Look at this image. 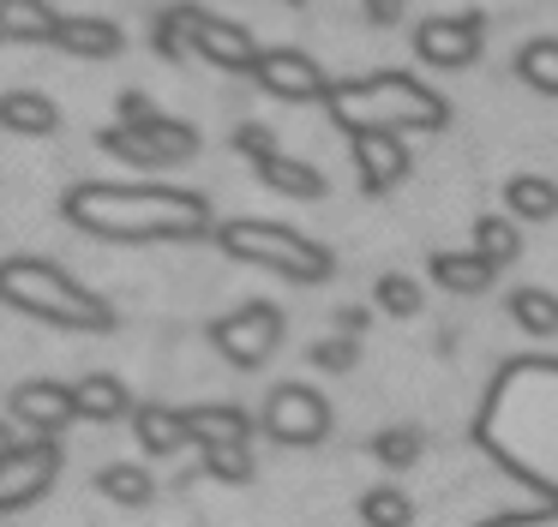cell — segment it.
<instances>
[{
    "instance_id": "36",
    "label": "cell",
    "mask_w": 558,
    "mask_h": 527,
    "mask_svg": "<svg viewBox=\"0 0 558 527\" xmlns=\"http://www.w3.org/2000/svg\"><path fill=\"white\" fill-rule=\"evenodd\" d=\"M289 7H313V0H289Z\"/></svg>"
},
{
    "instance_id": "14",
    "label": "cell",
    "mask_w": 558,
    "mask_h": 527,
    "mask_svg": "<svg viewBox=\"0 0 558 527\" xmlns=\"http://www.w3.org/2000/svg\"><path fill=\"white\" fill-rule=\"evenodd\" d=\"M61 19L43 0H0V42H54Z\"/></svg>"
},
{
    "instance_id": "31",
    "label": "cell",
    "mask_w": 558,
    "mask_h": 527,
    "mask_svg": "<svg viewBox=\"0 0 558 527\" xmlns=\"http://www.w3.org/2000/svg\"><path fill=\"white\" fill-rule=\"evenodd\" d=\"M234 144H241V156H253V162H265V156H277V138H270L265 126H241V132H234Z\"/></svg>"
},
{
    "instance_id": "15",
    "label": "cell",
    "mask_w": 558,
    "mask_h": 527,
    "mask_svg": "<svg viewBox=\"0 0 558 527\" xmlns=\"http://www.w3.org/2000/svg\"><path fill=\"white\" fill-rule=\"evenodd\" d=\"M498 264L481 258V252H438L433 258V282L450 287V294H481V287H493Z\"/></svg>"
},
{
    "instance_id": "18",
    "label": "cell",
    "mask_w": 558,
    "mask_h": 527,
    "mask_svg": "<svg viewBox=\"0 0 558 527\" xmlns=\"http://www.w3.org/2000/svg\"><path fill=\"white\" fill-rule=\"evenodd\" d=\"M54 42H61L66 54L109 60V54H121V24H109V19H61V30H54Z\"/></svg>"
},
{
    "instance_id": "33",
    "label": "cell",
    "mask_w": 558,
    "mask_h": 527,
    "mask_svg": "<svg viewBox=\"0 0 558 527\" xmlns=\"http://www.w3.org/2000/svg\"><path fill=\"white\" fill-rule=\"evenodd\" d=\"M150 114H157V108H150L138 90H126V96H121V126H133V120H150Z\"/></svg>"
},
{
    "instance_id": "30",
    "label": "cell",
    "mask_w": 558,
    "mask_h": 527,
    "mask_svg": "<svg viewBox=\"0 0 558 527\" xmlns=\"http://www.w3.org/2000/svg\"><path fill=\"white\" fill-rule=\"evenodd\" d=\"M378 462L385 467H414L421 462V431H409V426H390V431H378Z\"/></svg>"
},
{
    "instance_id": "6",
    "label": "cell",
    "mask_w": 558,
    "mask_h": 527,
    "mask_svg": "<svg viewBox=\"0 0 558 527\" xmlns=\"http://www.w3.org/2000/svg\"><path fill=\"white\" fill-rule=\"evenodd\" d=\"M102 150H114L133 168H169V162H186V156L198 150V132L181 126V120L150 114V120H133V126L102 132Z\"/></svg>"
},
{
    "instance_id": "19",
    "label": "cell",
    "mask_w": 558,
    "mask_h": 527,
    "mask_svg": "<svg viewBox=\"0 0 558 527\" xmlns=\"http://www.w3.org/2000/svg\"><path fill=\"white\" fill-rule=\"evenodd\" d=\"M186 431H193V443H205V450L253 438V426H246L241 407H186Z\"/></svg>"
},
{
    "instance_id": "1",
    "label": "cell",
    "mask_w": 558,
    "mask_h": 527,
    "mask_svg": "<svg viewBox=\"0 0 558 527\" xmlns=\"http://www.w3.org/2000/svg\"><path fill=\"white\" fill-rule=\"evenodd\" d=\"M66 222L97 240H193L210 228V204L174 186H78L66 192Z\"/></svg>"
},
{
    "instance_id": "3",
    "label": "cell",
    "mask_w": 558,
    "mask_h": 527,
    "mask_svg": "<svg viewBox=\"0 0 558 527\" xmlns=\"http://www.w3.org/2000/svg\"><path fill=\"white\" fill-rule=\"evenodd\" d=\"M0 299L31 311V318H43V323H61V330H109V306L43 258H7L0 264Z\"/></svg>"
},
{
    "instance_id": "5",
    "label": "cell",
    "mask_w": 558,
    "mask_h": 527,
    "mask_svg": "<svg viewBox=\"0 0 558 527\" xmlns=\"http://www.w3.org/2000/svg\"><path fill=\"white\" fill-rule=\"evenodd\" d=\"M157 48H162L169 60L205 54L210 66H222V72H253V66H258V42H253V36H246L241 24L210 19V12H198V7H169V12H162Z\"/></svg>"
},
{
    "instance_id": "28",
    "label": "cell",
    "mask_w": 558,
    "mask_h": 527,
    "mask_svg": "<svg viewBox=\"0 0 558 527\" xmlns=\"http://www.w3.org/2000/svg\"><path fill=\"white\" fill-rule=\"evenodd\" d=\"M205 467L222 486H246V479H253V450H246V443H217V450H205Z\"/></svg>"
},
{
    "instance_id": "32",
    "label": "cell",
    "mask_w": 558,
    "mask_h": 527,
    "mask_svg": "<svg viewBox=\"0 0 558 527\" xmlns=\"http://www.w3.org/2000/svg\"><path fill=\"white\" fill-rule=\"evenodd\" d=\"M318 366H330V371L354 366V342H325V347H318Z\"/></svg>"
},
{
    "instance_id": "10",
    "label": "cell",
    "mask_w": 558,
    "mask_h": 527,
    "mask_svg": "<svg viewBox=\"0 0 558 527\" xmlns=\"http://www.w3.org/2000/svg\"><path fill=\"white\" fill-rule=\"evenodd\" d=\"M481 42H486V24L481 12H462V19H426L414 30V54L426 66H474L481 60Z\"/></svg>"
},
{
    "instance_id": "8",
    "label": "cell",
    "mask_w": 558,
    "mask_h": 527,
    "mask_svg": "<svg viewBox=\"0 0 558 527\" xmlns=\"http://www.w3.org/2000/svg\"><path fill=\"white\" fill-rule=\"evenodd\" d=\"M265 431L277 443H325L330 431V402L313 390V383H277L265 402Z\"/></svg>"
},
{
    "instance_id": "22",
    "label": "cell",
    "mask_w": 558,
    "mask_h": 527,
    "mask_svg": "<svg viewBox=\"0 0 558 527\" xmlns=\"http://www.w3.org/2000/svg\"><path fill=\"white\" fill-rule=\"evenodd\" d=\"M505 198H510V210L529 216V222H553V216H558V186H553V180H541V174H517L505 186Z\"/></svg>"
},
{
    "instance_id": "23",
    "label": "cell",
    "mask_w": 558,
    "mask_h": 527,
    "mask_svg": "<svg viewBox=\"0 0 558 527\" xmlns=\"http://www.w3.org/2000/svg\"><path fill=\"white\" fill-rule=\"evenodd\" d=\"M517 78L529 84V90H541V96H558V42H553V36H541V42H522Z\"/></svg>"
},
{
    "instance_id": "16",
    "label": "cell",
    "mask_w": 558,
    "mask_h": 527,
    "mask_svg": "<svg viewBox=\"0 0 558 527\" xmlns=\"http://www.w3.org/2000/svg\"><path fill=\"white\" fill-rule=\"evenodd\" d=\"M258 180H265L270 192H282V198H325V174H318L313 162H294V156H265V162H253Z\"/></svg>"
},
{
    "instance_id": "27",
    "label": "cell",
    "mask_w": 558,
    "mask_h": 527,
    "mask_svg": "<svg viewBox=\"0 0 558 527\" xmlns=\"http://www.w3.org/2000/svg\"><path fill=\"white\" fill-rule=\"evenodd\" d=\"M474 252L493 258V264H510L522 252V240H517V228H510L505 216H481V222H474Z\"/></svg>"
},
{
    "instance_id": "11",
    "label": "cell",
    "mask_w": 558,
    "mask_h": 527,
    "mask_svg": "<svg viewBox=\"0 0 558 527\" xmlns=\"http://www.w3.org/2000/svg\"><path fill=\"white\" fill-rule=\"evenodd\" d=\"M54 479V443L37 438V443H13V450L0 455V510H13V503H31L43 486Z\"/></svg>"
},
{
    "instance_id": "13",
    "label": "cell",
    "mask_w": 558,
    "mask_h": 527,
    "mask_svg": "<svg viewBox=\"0 0 558 527\" xmlns=\"http://www.w3.org/2000/svg\"><path fill=\"white\" fill-rule=\"evenodd\" d=\"M13 414L25 419L37 438H54V431L78 414V407H73V383H19V390H13Z\"/></svg>"
},
{
    "instance_id": "26",
    "label": "cell",
    "mask_w": 558,
    "mask_h": 527,
    "mask_svg": "<svg viewBox=\"0 0 558 527\" xmlns=\"http://www.w3.org/2000/svg\"><path fill=\"white\" fill-rule=\"evenodd\" d=\"M97 486H102V498L133 503V510H138V503H150V491H157V486H150V474H145V467H126V462L102 467V474H97Z\"/></svg>"
},
{
    "instance_id": "21",
    "label": "cell",
    "mask_w": 558,
    "mask_h": 527,
    "mask_svg": "<svg viewBox=\"0 0 558 527\" xmlns=\"http://www.w3.org/2000/svg\"><path fill=\"white\" fill-rule=\"evenodd\" d=\"M73 407L85 419H121L126 414V383L109 378V371H97V378H78L73 383Z\"/></svg>"
},
{
    "instance_id": "7",
    "label": "cell",
    "mask_w": 558,
    "mask_h": 527,
    "mask_svg": "<svg viewBox=\"0 0 558 527\" xmlns=\"http://www.w3.org/2000/svg\"><path fill=\"white\" fill-rule=\"evenodd\" d=\"M210 342H217V354L229 359V366H265V359L277 354V342H282V311L265 306V299H253V306L217 318Z\"/></svg>"
},
{
    "instance_id": "4",
    "label": "cell",
    "mask_w": 558,
    "mask_h": 527,
    "mask_svg": "<svg viewBox=\"0 0 558 527\" xmlns=\"http://www.w3.org/2000/svg\"><path fill=\"white\" fill-rule=\"evenodd\" d=\"M217 246L229 252V258L265 264V270L289 275V282H325L330 275V252L318 246V240L282 228V222H222Z\"/></svg>"
},
{
    "instance_id": "12",
    "label": "cell",
    "mask_w": 558,
    "mask_h": 527,
    "mask_svg": "<svg viewBox=\"0 0 558 527\" xmlns=\"http://www.w3.org/2000/svg\"><path fill=\"white\" fill-rule=\"evenodd\" d=\"M354 168H361L366 192H390L409 174V144H402V132H354Z\"/></svg>"
},
{
    "instance_id": "25",
    "label": "cell",
    "mask_w": 558,
    "mask_h": 527,
    "mask_svg": "<svg viewBox=\"0 0 558 527\" xmlns=\"http://www.w3.org/2000/svg\"><path fill=\"white\" fill-rule=\"evenodd\" d=\"M361 522H366V527H409V522H414V503L402 498L397 486H373V491L361 498Z\"/></svg>"
},
{
    "instance_id": "9",
    "label": "cell",
    "mask_w": 558,
    "mask_h": 527,
    "mask_svg": "<svg viewBox=\"0 0 558 527\" xmlns=\"http://www.w3.org/2000/svg\"><path fill=\"white\" fill-rule=\"evenodd\" d=\"M253 78L265 84V96H277V102H318V96H330L318 60L301 54V48H258Z\"/></svg>"
},
{
    "instance_id": "34",
    "label": "cell",
    "mask_w": 558,
    "mask_h": 527,
    "mask_svg": "<svg viewBox=\"0 0 558 527\" xmlns=\"http://www.w3.org/2000/svg\"><path fill=\"white\" fill-rule=\"evenodd\" d=\"M366 19H373V24H397L402 19V0H366Z\"/></svg>"
},
{
    "instance_id": "20",
    "label": "cell",
    "mask_w": 558,
    "mask_h": 527,
    "mask_svg": "<svg viewBox=\"0 0 558 527\" xmlns=\"http://www.w3.org/2000/svg\"><path fill=\"white\" fill-rule=\"evenodd\" d=\"M133 431H138V443H145L150 455H174L181 443H193L186 414H174V407H138V414H133Z\"/></svg>"
},
{
    "instance_id": "17",
    "label": "cell",
    "mask_w": 558,
    "mask_h": 527,
    "mask_svg": "<svg viewBox=\"0 0 558 527\" xmlns=\"http://www.w3.org/2000/svg\"><path fill=\"white\" fill-rule=\"evenodd\" d=\"M0 126L43 138V132L61 126V114H54V102H49L43 90H7V96H0Z\"/></svg>"
},
{
    "instance_id": "35",
    "label": "cell",
    "mask_w": 558,
    "mask_h": 527,
    "mask_svg": "<svg viewBox=\"0 0 558 527\" xmlns=\"http://www.w3.org/2000/svg\"><path fill=\"white\" fill-rule=\"evenodd\" d=\"M7 450H13V443H7V431H0V455H7Z\"/></svg>"
},
{
    "instance_id": "2",
    "label": "cell",
    "mask_w": 558,
    "mask_h": 527,
    "mask_svg": "<svg viewBox=\"0 0 558 527\" xmlns=\"http://www.w3.org/2000/svg\"><path fill=\"white\" fill-rule=\"evenodd\" d=\"M325 102L337 114V126H349V132H433L450 120L445 96H433L409 72H373V78L337 84Z\"/></svg>"
},
{
    "instance_id": "29",
    "label": "cell",
    "mask_w": 558,
    "mask_h": 527,
    "mask_svg": "<svg viewBox=\"0 0 558 527\" xmlns=\"http://www.w3.org/2000/svg\"><path fill=\"white\" fill-rule=\"evenodd\" d=\"M373 299H378V311H390V318H414L421 311V287L409 282V275H378V287H373Z\"/></svg>"
},
{
    "instance_id": "24",
    "label": "cell",
    "mask_w": 558,
    "mask_h": 527,
    "mask_svg": "<svg viewBox=\"0 0 558 527\" xmlns=\"http://www.w3.org/2000/svg\"><path fill=\"white\" fill-rule=\"evenodd\" d=\"M510 318L529 335H558V294H546V287H517V294H510Z\"/></svg>"
}]
</instances>
